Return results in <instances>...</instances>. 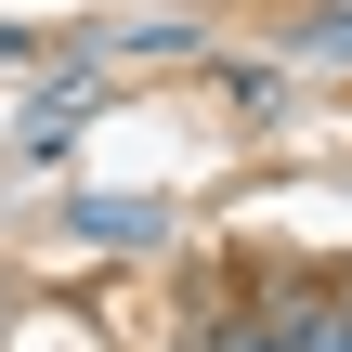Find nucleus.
<instances>
[{
  "mask_svg": "<svg viewBox=\"0 0 352 352\" xmlns=\"http://www.w3.org/2000/svg\"><path fill=\"white\" fill-rule=\"evenodd\" d=\"M287 352H352V287H274Z\"/></svg>",
  "mask_w": 352,
  "mask_h": 352,
  "instance_id": "f257e3e1",
  "label": "nucleus"
},
{
  "mask_svg": "<svg viewBox=\"0 0 352 352\" xmlns=\"http://www.w3.org/2000/svg\"><path fill=\"white\" fill-rule=\"evenodd\" d=\"M65 222H78V235H91V248H157V235H170V222H157V209H144V196H78V209H65Z\"/></svg>",
  "mask_w": 352,
  "mask_h": 352,
  "instance_id": "f03ea898",
  "label": "nucleus"
},
{
  "mask_svg": "<svg viewBox=\"0 0 352 352\" xmlns=\"http://www.w3.org/2000/svg\"><path fill=\"white\" fill-rule=\"evenodd\" d=\"M78 52H157V65H183V52H209V26H183V13H144V26H104V39H78Z\"/></svg>",
  "mask_w": 352,
  "mask_h": 352,
  "instance_id": "7ed1b4c3",
  "label": "nucleus"
},
{
  "mask_svg": "<svg viewBox=\"0 0 352 352\" xmlns=\"http://www.w3.org/2000/svg\"><path fill=\"white\" fill-rule=\"evenodd\" d=\"M78 118H91V78H78V65H65V78H52V91H39V104H26V131H13V144H26V157H52V144H65V131H78Z\"/></svg>",
  "mask_w": 352,
  "mask_h": 352,
  "instance_id": "20e7f679",
  "label": "nucleus"
},
{
  "mask_svg": "<svg viewBox=\"0 0 352 352\" xmlns=\"http://www.w3.org/2000/svg\"><path fill=\"white\" fill-rule=\"evenodd\" d=\"M183 352H287V327H274V300H248V314H209Z\"/></svg>",
  "mask_w": 352,
  "mask_h": 352,
  "instance_id": "39448f33",
  "label": "nucleus"
},
{
  "mask_svg": "<svg viewBox=\"0 0 352 352\" xmlns=\"http://www.w3.org/2000/svg\"><path fill=\"white\" fill-rule=\"evenodd\" d=\"M287 52H314V65H352V13H300V26H287Z\"/></svg>",
  "mask_w": 352,
  "mask_h": 352,
  "instance_id": "423d86ee",
  "label": "nucleus"
}]
</instances>
